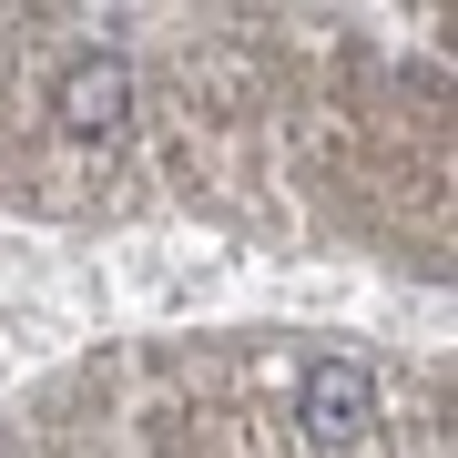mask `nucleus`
<instances>
[{"instance_id":"obj_1","label":"nucleus","mask_w":458,"mask_h":458,"mask_svg":"<svg viewBox=\"0 0 458 458\" xmlns=\"http://www.w3.org/2000/svg\"><path fill=\"white\" fill-rule=\"evenodd\" d=\"M295 418H306L316 448H357L367 428H377V377H367L357 357H316V367H306V397H295Z\"/></svg>"},{"instance_id":"obj_2","label":"nucleus","mask_w":458,"mask_h":458,"mask_svg":"<svg viewBox=\"0 0 458 458\" xmlns=\"http://www.w3.org/2000/svg\"><path fill=\"white\" fill-rule=\"evenodd\" d=\"M132 113V72L113 62V51H82V62L62 72V132H82V143H113Z\"/></svg>"}]
</instances>
